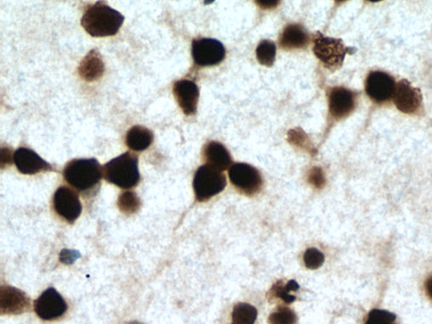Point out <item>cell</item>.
<instances>
[{"instance_id":"8","label":"cell","mask_w":432,"mask_h":324,"mask_svg":"<svg viewBox=\"0 0 432 324\" xmlns=\"http://www.w3.org/2000/svg\"><path fill=\"white\" fill-rule=\"evenodd\" d=\"M396 87L397 84L394 78L384 71H371L366 78V93L372 101L377 104L385 103L393 98Z\"/></svg>"},{"instance_id":"31","label":"cell","mask_w":432,"mask_h":324,"mask_svg":"<svg viewBox=\"0 0 432 324\" xmlns=\"http://www.w3.org/2000/svg\"><path fill=\"white\" fill-rule=\"evenodd\" d=\"M128 324H142V323L137 322V321H135V322H130V323H129Z\"/></svg>"},{"instance_id":"14","label":"cell","mask_w":432,"mask_h":324,"mask_svg":"<svg viewBox=\"0 0 432 324\" xmlns=\"http://www.w3.org/2000/svg\"><path fill=\"white\" fill-rule=\"evenodd\" d=\"M173 93L184 114L187 115L196 114L199 99L197 84L190 80H180L174 84Z\"/></svg>"},{"instance_id":"4","label":"cell","mask_w":432,"mask_h":324,"mask_svg":"<svg viewBox=\"0 0 432 324\" xmlns=\"http://www.w3.org/2000/svg\"><path fill=\"white\" fill-rule=\"evenodd\" d=\"M227 186L226 176L222 171L208 165L201 166L196 171L194 190L199 202L210 201L216 195L222 193Z\"/></svg>"},{"instance_id":"26","label":"cell","mask_w":432,"mask_h":324,"mask_svg":"<svg viewBox=\"0 0 432 324\" xmlns=\"http://www.w3.org/2000/svg\"><path fill=\"white\" fill-rule=\"evenodd\" d=\"M304 263L307 269L316 270L319 269L324 262V255L316 248H310L304 254Z\"/></svg>"},{"instance_id":"24","label":"cell","mask_w":432,"mask_h":324,"mask_svg":"<svg viewBox=\"0 0 432 324\" xmlns=\"http://www.w3.org/2000/svg\"><path fill=\"white\" fill-rule=\"evenodd\" d=\"M397 316L386 310L373 309L364 324H397Z\"/></svg>"},{"instance_id":"7","label":"cell","mask_w":432,"mask_h":324,"mask_svg":"<svg viewBox=\"0 0 432 324\" xmlns=\"http://www.w3.org/2000/svg\"><path fill=\"white\" fill-rule=\"evenodd\" d=\"M191 55L196 65L203 67L213 66L224 61L226 50L218 40L203 38L194 40Z\"/></svg>"},{"instance_id":"30","label":"cell","mask_w":432,"mask_h":324,"mask_svg":"<svg viewBox=\"0 0 432 324\" xmlns=\"http://www.w3.org/2000/svg\"><path fill=\"white\" fill-rule=\"evenodd\" d=\"M11 151L10 150L8 149H2L1 151V158L5 157V159L1 160V162L2 164L4 162H5L6 164V162H11Z\"/></svg>"},{"instance_id":"12","label":"cell","mask_w":432,"mask_h":324,"mask_svg":"<svg viewBox=\"0 0 432 324\" xmlns=\"http://www.w3.org/2000/svg\"><path fill=\"white\" fill-rule=\"evenodd\" d=\"M356 107V94L343 87H335L329 92L330 113L336 120L346 118Z\"/></svg>"},{"instance_id":"23","label":"cell","mask_w":432,"mask_h":324,"mask_svg":"<svg viewBox=\"0 0 432 324\" xmlns=\"http://www.w3.org/2000/svg\"><path fill=\"white\" fill-rule=\"evenodd\" d=\"M298 318L295 311L287 307H279L268 318L269 324H296Z\"/></svg>"},{"instance_id":"9","label":"cell","mask_w":432,"mask_h":324,"mask_svg":"<svg viewBox=\"0 0 432 324\" xmlns=\"http://www.w3.org/2000/svg\"><path fill=\"white\" fill-rule=\"evenodd\" d=\"M67 303L54 288H49L34 302L35 313L43 320L57 319L66 313Z\"/></svg>"},{"instance_id":"27","label":"cell","mask_w":432,"mask_h":324,"mask_svg":"<svg viewBox=\"0 0 432 324\" xmlns=\"http://www.w3.org/2000/svg\"><path fill=\"white\" fill-rule=\"evenodd\" d=\"M308 181L318 189H322L325 185V177L323 173V170L319 167H313L311 170L309 177H308Z\"/></svg>"},{"instance_id":"11","label":"cell","mask_w":432,"mask_h":324,"mask_svg":"<svg viewBox=\"0 0 432 324\" xmlns=\"http://www.w3.org/2000/svg\"><path fill=\"white\" fill-rule=\"evenodd\" d=\"M393 98L396 106L405 114L415 113L422 105L421 90L412 86L406 79L401 80L397 84Z\"/></svg>"},{"instance_id":"21","label":"cell","mask_w":432,"mask_h":324,"mask_svg":"<svg viewBox=\"0 0 432 324\" xmlns=\"http://www.w3.org/2000/svg\"><path fill=\"white\" fill-rule=\"evenodd\" d=\"M276 53H277V48H276L274 42L269 40H263L259 43L257 49H256V57H257L259 64L265 66H271L274 65Z\"/></svg>"},{"instance_id":"15","label":"cell","mask_w":432,"mask_h":324,"mask_svg":"<svg viewBox=\"0 0 432 324\" xmlns=\"http://www.w3.org/2000/svg\"><path fill=\"white\" fill-rule=\"evenodd\" d=\"M29 297L22 290L14 287L4 286L0 295V308L2 314H20L29 309Z\"/></svg>"},{"instance_id":"2","label":"cell","mask_w":432,"mask_h":324,"mask_svg":"<svg viewBox=\"0 0 432 324\" xmlns=\"http://www.w3.org/2000/svg\"><path fill=\"white\" fill-rule=\"evenodd\" d=\"M138 163L137 155L126 152L102 167L103 177L121 189H132L137 186L141 178Z\"/></svg>"},{"instance_id":"20","label":"cell","mask_w":432,"mask_h":324,"mask_svg":"<svg viewBox=\"0 0 432 324\" xmlns=\"http://www.w3.org/2000/svg\"><path fill=\"white\" fill-rule=\"evenodd\" d=\"M258 311L250 304L238 303L231 314V324H254L257 318Z\"/></svg>"},{"instance_id":"19","label":"cell","mask_w":432,"mask_h":324,"mask_svg":"<svg viewBox=\"0 0 432 324\" xmlns=\"http://www.w3.org/2000/svg\"><path fill=\"white\" fill-rule=\"evenodd\" d=\"M154 133L147 127L134 126L127 132L126 146L135 151H143L147 149L154 142Z\"/></svg>"},{"instance_id":"29","label":"cell","mask_w":432,"mask_h":324,"mask_svg":"<svg viewBox=\"0 0 432 324\" xmlns=\"http://www.w3.org/2000/svg\"><path fill=\"white\" fill-rule=\"evenodd\" d=\"M425 289L427 297H429L432 302V276L427 279L425 283Z\"/></svg>"},{"instance_id":"22","label":"cell","mask_w":432,"mask_h":324,"mask_svg":"<svg viewBox=\"0 0 432 324\" xmlns=\"http://www.w3.org/2000/svg\"><path fill=\"white\" fill-rule=\"evenodd\" d=\"M119 207L122 213L130 215L137 213L141 206V201L135 192L127 191L119 198Z\"/></svg>"},{"instance_id":"5","label":"cell","mask_w":432,"mask_h":324,"mask_svg":"<svg viewBox=\"0 0 432 324\" xmlns=\"http://www.w3.org/2000/svg\"><path fill=\"white\" fill-rule=\"evenodd\" d=\"M349 50L342 39L324 37L320 33L314 38V54L329 69L341 67Z\"/></svg>"},{"instance_id":"18","label":"cell","mask_w":432,"mask_h":324,"mask_svg":"<svg viewBox=\"0 0 432 324\" xmlns=\"http://www.w3.org/2000/svg\"><path fill=\"white\" fill-rule=\"evenodd\" d=\"M309 41L305 28L299 24H290L280 36L279 45L285 50H297L306 47Z\"/></svg>"},{"instance_id":"6","label":"cell","mask_w":432,"mask_h":324,"mask_svg":"<svg viewBox=\"0 0 432 324\" xmlns=\"http://www.w3.org/2000/svg\"><path fill=\"white\" fill-rule=\"evenodd\" d=\"M229 178L240 194L253 196L262 190L263 179L255 167L246 163H236L229 169Z\"/></svg>"},{"instance_id":"3","label":"cell","mask_w":432,"mask_h":324,"mask_svg":"<svg viewBox=\"0 0 432 324\" xmlns=\"http://www.w3.org/2000/svg\"><path fill=\"white\" fill-rule=\"evenodd\" d=\"M103 176L97 159H74L67 164L63 178L79 191H86L98 185Z\"/></svg>"},{"instance_id":"16","label":"cell","mask_w":432,"mask_h":324,"mask_svg":"<svg viewBox=\"0 0 432 324\" xmlns=\"http://www.w3.org/2000/svg\"><path fill=\"white\" fill-rule=\"evenodd\" d=\"M203 157L208 165L222 171L231 167L233 162L230 152L222 143L215 141L206 143L203 147Z\"/></svg>"},{"instance_id":"28","label":"cell","mask_w":432,"mask_h":324,"mask_svg":"<svg viewBox=\"0 0 432 324\" xmlns=\"http://www.w3.org/2000/svg\"><path fill=\"white\" fill-rule=\"evenodd\" d=\"M80 254L77 251L63 250L60 254V260L64 264L74 263L79 258Z\"/></svg>"},{"instance_id":"17","label":"cell","mask_w":432,"mask_h":324,"mask_svg":"<svg viewBox=\"0 0 432 324\" xmlns=\"http://www.w3.org/2000/svg\"><path fill=\"white\" fill-rule=\"evenodd\" d=\"M104 71H105V64L101 54L95 50H90L79 66V76L86 82L97 81L102 77Z\"/></svg>"},{"instance_id":"13","label":"cell","mask_w":432,"mask_h":324,"mask_svg":"<svg viewBox=\"0 0 432 324\" xmlns=\"http://www.w3.org/2000/svg\"><path fill=\"white\" fill-rule=\"evenodd\" d=\"M13 159L18 170L22 174L34 175L41 171H54L50 164L29 148H19L15 151Z\"/></svg>"},{"instance_id":"10","label":"cell","mask_w":432,"mask_h":324,"mask_svg":"<svg viewBox=\"0 0 432 324\" xmlns=\"http://www.w3.org/2000/svg\"><path fill=\"white\" fill-rule=\"evenodd\" d=\"M53 206L60 217L70 223H74L82 211V205L79 195L75 193V191L65 186L60 187L55 191Z\"/></svg>"},{"instance_id":"25","label":"cell","mask_w":432,"mask_h":324,"mask_svg":"<svg viewBox=\"0 0 432 324\" xmlns=\"http://www.w3.org/2000/svg\"><path fill=\"white\" fill-rule=\"evenodd\" d=\"M299 288L297 282L290 280L285 286L276 285L274 287V295L275 297L282 299L285 303H292L295 301L296 298L290 293L291 291H297Z\"/></svg>"},{"instance_id":"1","label":"cell","mask_w":432,"mask_h":324,"mask_svg":"<svg viewBox=\"0 0 432 324\" xmlns=\"http://www.w3.org/2000/svg\"><path fill=\"white\" fill-rule=\"evenodd\" d=\"M125 17L106 3L98 1L83 13L81 25L92 37H110L118 34Z\"/></svg>"}]
</instances>
